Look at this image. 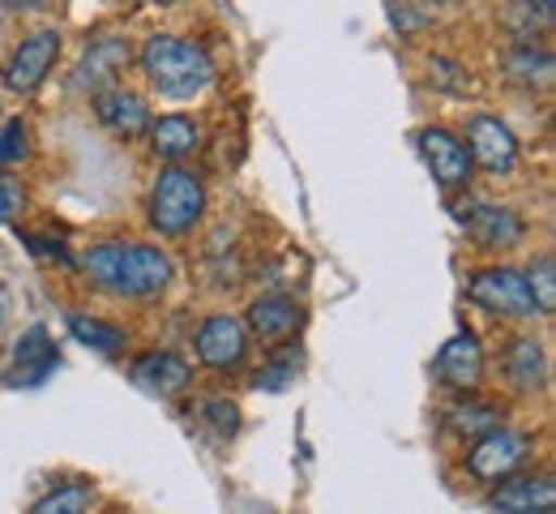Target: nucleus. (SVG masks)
Segmentation results:
<instances>
[{
  "mask_svg": "<svg viewBox=\"0 0 556 514\" xmlns=\"http://www.w3.org/2000/svg\"><path fill=\"white\" fill-rule=\"evenodd\" d=\"M86 275L112 296H129V300H146L159 296L176 266L159 245H138V240H103L81 258Z\"/></svg>",
  "mask_w": 556,
  "mask_h": 514,
  "instance_id": "nucleus-1",
  "label": "nucleus"
},
{
  "mask_svg": "<svg viewBox=\"0 0 556 514\" xmlns=\"http://www.w3.org/2000/svg\"><path fill=\"white\" fill-rule=\"evenodd\" d=\"M141 70L163 99H193L214 82V61L202 43L180 35H154L141 48Z\"/></svg>",
  "mask_w": 556,
  "mask_h": 514,
  "instance_id": "nucleus-2",
  "label": "nucleus"
},
{
  "mask_svg": "<svg viewBox=\"0 0 556 514\" xmlns=\"http://www.w3.org/2000/svg\"><path fill=\"white\" fill-rule=\"evenodd\" d=\"M206 180L185 167V163H172L159 172L154 189H150V223L163 231V236H189L198 223L206 220Z\"/></svg>",
  "mask_w": 556,
  "mask_h": 514,
  "instance_id": "nucleus-3",
  "label": "nucleus"
},
{
  "mask_svg": "<svg viewBox=\"0 0 556 514\" xmlns=\"http://www.w3.org/2000/svg\"><path fill=\"white\" fill-rule=\"evenodd\" d=\"M467 300L488 309L492 317H544L531 288H527V275L514 271V266H492V271L471 275Z\"/></svg>",
  "mask_w": 556,
  "mask_h": 514,
  "instance_id": "nucleus-4",
  "label": "nucleus"
},
{
  "mask_svg": "<svg viewBox=\"0 0 556 514\" xmlns=\"http://www.w3.org/2000/svg\"><path fill=\"white\" fill-rule=\"evenodd\" d=\"M527 459H531V438L501 425V429H492L484 438H476L471 454H467V472H471L476 480L496 485V480H505V476H518V467H522Z\"/></svg>",
  "mask_w": 556,
  "mask_h": 514,
  "instance_id": "nucleus-5",
  "label": "nucleus"
},
{
  "mask_svg": "<svg viewBox=\"0 0 556 514\" xmlns=\"http://www.w3.org/2000/svg\"><path fill=\"white\" fill-rule=\"evenodd\" d=\"M419 154H424V163H428V172H432V180L441 189H467L471 185V172H476L471 150H467V142L458 134H450L445 125L419 129Z\"/></svg>",
  "mask_w": 556,
  "mask_h": 514,
  "instance_id": "nucleus-6",
  "label": "nucleus"
},
{
  "mask_svg": "<svg viewBox=\"0 0 556 514\" xmlns=\"http://www.w3.org/2000/svg\"><path fill=\"white\" fill-rule=\"evenodd\" d=\"M56 57H61V30H35V35H26L13 48L9 65H4V86L17 90V95H35L48 82Z\"/></svg>",
  "mask_w": 556,
  "mask_h": 514,
  "instance_id": "nucleus-7",
  "label": "nucleus"
},
{
  "mask_svg": "<svg viewBox=\"0 0 556 514\" xmlns=\"http://www.w3.org/2000/svg\"><path fill=\"white\" fill-rule=\"evenodd\" d=\"M467 150H471V163H480L492 176H509L518 167V138L501 116H488V112L471 116Z\"/></svg>",
  "mask_w": 556,
  "mask_h": 514,
  "instance_id": "nucleus-8",
  "label": "nucleus"
},
{
  "mask_svg": "<svg viewBox=\"0 0 556 514\" xmlns=\"http://www.w3.org/2000/svg\"><path fill=\"white\" fill-rule=\"evenodd\" d=\"M129 57H134V48H129V39H121V35H99V39H90L86 52H81V61H77V70H73V90L99 95V90L116 86V77L125 74Z\"/></svg>",
  "mask_w": 556,
  "mask_h": 514,
  "instance_id": "nucleus-9",
  "label": "nucleus"
},
{
  "mask_svg": "<svg viewBox=\"0 0 556 514\" xmlns=\"http://www.w3.org/2000/svg\"><path fill=\"white\" fill-rule=\"evenodd\" d=\"M193 348H198V361H202V365L236 368L244 356H249V330H244L240 317H231V313H214V317L202 322Z\"/></svg>",
  "mask_w": 556,
  "mask_h": 514,
  "instance_id": "nucleus-10",
  "label": "nucleus"
},
{
  "mask_svg": "<svg viewBox=\"0 0 556 514\" xmlns=\"http://www.w3.org/2000/svg\"><path fill=\"white\" fill-rule=\"evenodd\" d=\"M458 220L467 223V231L480 249H518L527 240V220L509 206H496V202L467 206V211H458Z\"/></svg>",
  "mask_w": 556,
  "mask_h": 514,
  "instance_id": "nucleus-11",
  "label": "nucleus"
},
{
  "mask_svg": "<svg viewBox=\"0 0 556 514\" xmlns=\"http://www.w3.org/2000/svg\"><path fill=\"white\" fill-rule=\"evenodd\" d=\"M94 116H99V125L108 134H116L125 142H134V138H141L150 129V108H146V99H141L138 90H129V86L99 90L94 95Z\"/></svg>",
  "mask_w": 556,
  "mask_h": 514,
  "instance_id": "nucleus-12",
  "label": "nucleus"
},
{
  "mask_svg": "<svg viewBox=\"0 0 556 514\" xmlns=\"http://www.w3.org/2000/svg\"><path fill=\"white\" fill-rule=\"evenodd\" d=\"M56 365H61V356H56V343H52L48 326H30L13 348V365L4 373V381L30 390V386H43L56 373Z\"/></svg>",
  "mask_w": 556,
  "mask_h": 514,
  "instance_id": "nucleus-13",
  "label": "nucleus"
},
{
  "mask_svg": "<svg viewBox=\"0 0 556 514\" xmlns=\"http://www.w3.org/2000/svg\"><path fill=\"white\" fill-rule=\"evenodd\" d=\"M437 377L450 386V390H476L480 381H484V348H480V339L471 335V330H458L441 352H437Z\"/></svg>",
  "mask_w": 556,
  "mask_h": 514,
  "instance_id": "nucleus-14",
  "label": "nucleus"
},
{
  "mask_svg": "<svg viewBox=\"0 0 556 514\" xmlns=\"http://www.w3.org/2000/svg\"><path fill=\"white\" fill-rule=\"evenodd\" d=\"M488 506L496 514H548L556 506L553 476H544V472L540 476H505L492 489Z\"/></svg>",
  "mask_w": 556,
  "mask_h": 514,
  "instance_id": "nucleus-15",
  "label": "nucleus"
},
{
  "mask_svg": "<svg viewBox=\"0 0 556 514\" xmlns=\"http://www.w3.org/2000/svg\"><path fill=\"white\" fill-rule=\"evenodd\" d=\"M134 381L146 394H154V399H176V394L189 390L193 368H189V361L180 352H146L134 365Z\"/></svg>",
  "mask_w": 556,
  "mask_h": 514,
  "instance_id": "nucleus-16",
  "label": "nucleus"
},
{
  "mask_svg": "<svg viewBox=\"0 0 556 514\" xmlns=\"http://www.w3.org/2000/svg\"><path fill=\"white\" fill-rule=\"evenodd\" d=\"M146 134H150V150L159 159H167V163H185V159H193L202 150V125L193 116H180V112L150 121Z\"/></svg>",
  "mask_w": 556,
  "mask_h": 514,
  "instance_id": "nucleus-17",
  "label": "nucleus"
},
{
  "mask_svg": "<svg viewBox=\"0 0 556 514\" xmlns=\"http://www.w3.org/2000/svg\"><path fill=\"white\" fill-rule=\"evenodd\" d=\"M300 322H304V309H300L291 296L270 292V296H257V300H253V309H249V326H244V330H253V335H262V339L275 343V339L295 335Z\"/></svg>",
  "mask_w": 556,
  "mask_h": 514,
  "instance_id": "nucleus-18",
  "label": "nucleus"
},
{
  "mask_svg": "<svg viewBox=\"0 0 556 514\" xmlns=\"http://www.w3.org/2000/svg\"><path fill=\"white\" fill-rule=\"evenodd\" d=\"M505 377H509V386L522 390V394L544 390V381H548L544 343H540V339H514L509 352H505Z\"/></svg>",
  "mask_w": 556,
  "mask_h": 514,
  "instance_id": "nucleus-19",
  "label": "nucleus"
},
{
  "mask_svg": "<svg viewBox=\"0 0 556 514\" xmlns=\"http://www.w3.org/2000/svg\"><path fill=\"white\" fill-rule=\"evenodd\" d=\"M501 408L496 403H488V399H458L450 412H445V425H450V434H458V438H484L492 429H501Z\"/></svg>",
  "mask_w": 556,
  "mask_h": 514,
  "instance_id": "nucleus-20",
  "label": "nucleus"
},
{
  "mask_svg": "<svg viewBox=\"0 0 556 514\" xmlns=\"http://www.w3.org/2000/svg\"><path fill=\"white\" fill-rule=\"evenodd\" d=\"M70 335L81 348H94L99 356H121L125 352V330L112 326V322L86 317V313H70Z\"/></svg>",
  "mask_w": 556,
  "mask_h": 514,
  "instance_id": "nucleus-21",
  "label": "nucleus"
},
{
  "mask_svg": "<svg viewBox=\"0 0 556 514\" xmlns=\"http://www.w3.org/2000/svg\"><path fill=\"white\" fill-rule=\"evenodd\" d=\"M94 506V489L86 480H70V485H56L52 493H43L30 514H90Z\"/></svg>",
  "mask_w": 556,
  "mask_h": 514,
  "instance_id": "nucleus-22",
  "label": "nucleus"
},
{
  "mask_svg": "<svg viewBox=\"0 0 556 514\" xmlns=\"http://www.w3.org/2000/svg\"><path fill=\"white\" fill-rule=\"evenodd\" d=\"M505 70H509V77H518L527 86H548L553 82V57L548 52H535V43H522V48L509 52Z\"/></svg>",
  "mask_w": 556,
  "mask_h": 514,
  "instance_id": "nucleus-23",
  "label": "nucleus"
},
{
  "mask_svg": "<svg viewBox=\"0 0 556 514\" xmlns=\"http://www.w3.org/2000/svg\"><path fill=\"white\" fill-rule=\"evenodd\" d=\"M527 288L535 296V304H540V313L548 317L556 309V266H553V253H540L535 258V266L527 271Z\"/></svg>",
  "mask_w": 556,
  "mask_h": 514,
  "instance_id": "nucleus-24",
  "label": "nucleus"
},
{
  "mask_svg": "<svg viewBox=\"0 0 556 514\" xmlns=\"http://www.w3.org/2000/svg\"><path fill=\"white\" fill-rule=\"evenodd\" d=\"M202 425H206L214 441H227L240 434V408L231 399H206L202 403Z\"/></svg>",
  "mask_w": 556,
  "mask_h": 514,
  "instance_id": "nucleus-25",
  "label": "nucleus"
},
{
  "mask_svg": "<svg viewBox=\"0 0 556 514\" xmlns=\"http://www.w3.org/2000/svg\"><path fill=\"white\" fill-rule=\"evenodd\" d=\"M26 154H30V129L22 121H4L0 125V167L22 163Z\"/></svg>",
  "mask_w": 556,
  "mask_h": 514,
  "instance_id": "nucleus-26",
  "label": "nucleus"
},
{
  "mask_svg": "<svg viewBox=\"0 0 556 514\" xmlns=\"http://www.w3.org/2000/svg\"><path fill=\"white\" fill-rule=\"evenodd\" d=\"M291 381H295V365H291V361H270V365H262L253 373V386H257V390H270V394L287 390Z\"/></svg>",
  "mask_w": 556,
  "mask_h": 514,
  "instance_id": "nucleus-27",
  "label": "nucleus"
},
{
  "mask_svg": "<svg viewBox=\"0 0 556 514\" xmlns=\"http://www.w3.org/2000/svg\"><path fill=\"white\" fill-rule=\"evenodd\" d=\"M22 206H26L22 185H13V180L0 176V223H13L17 215H22Z\"/></svg>",
  "mask_w": 556,
  "mask_h": 514,
  "instance_id": "nucleus-28",
  "label": "nucleus"
},
{
  "mask_svg": "<svg viewBox=\"0 0 556 514\" xmlns=\"http://www.w3.org/2000/svg\"><path fill=\"white\" fill-rule=\"evenodd\" d=\"M4 9H13V13H22V9H48V0H0Z\"/></svg>",
  "mask_w": 556,
  "mask_h": 514,
  "instance_id": "nucleus-29",
  "label": "nucleus"
},
{
  "mask_svg": "<svg viewBox=\"0 0 556 514\" xmlns=\"http://www.w3.org/2000/svg\"><path fill=\"white\" fill-rule=\"evenodd\" d=\"M535 4H540V9H544V17H548V13H553V0H531V9H535Z\"/></svg>",
  "mask_w": 556,
  "mask_h": 514,
  "instance_id": "nucleus-30",
  "label": "nucleus"
}]
</instances>
